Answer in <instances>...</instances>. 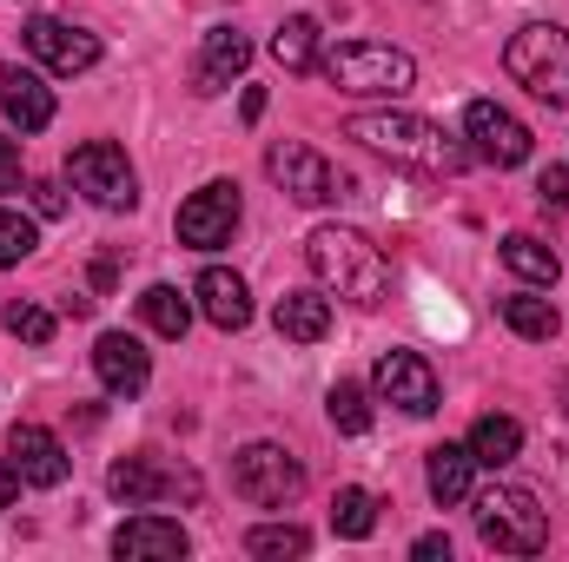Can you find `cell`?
Here are the masks:
<instances>
[{
	"label": "cell",
	"instance_id": "obj_18",
	"mask_svg": "<svg viewBox=\"0 0 569 562\" xmlns=\"http://www.w3.org/2000/svg\"><path fill=\"white\" fill-rule=\"evenodd\" d=\"M192 298H199V311L219 324V331H246L252 324V291L239 272H226V265H206L199 284H192Z\"/></svg>",
	"mask_w": 569,
	"mask_h": 562
},
{
	"label": "cell",
	"instance_id": "obj_36",
	"mask_svg": "<svg viewBox=\"0 0 569 562\" xmlns=\"http://www.w3.org/2000/svg\"><path fill=\"white\" fill-rule=\"evenodd\" d=\"M13 496H20V470H13V463H7V456H0V510H7V503H13Z\"/></svg>",
	"mask_w": 569,
	"mask_h": 562
},
{
	"label": "cell",
	"instance_id": "obj_12",
	"mask_svg": "<svg viewBox=\"0 0 569 562\" xmlns=\"http://www.w3.org/2000/svg\"><path fill=\"white\" fill-rule=\"evenodd\" d=\"M7 450H13L7 463H13L20 483H33V490H60L67 470H73V463H67V443H60L47 423H13V430H7Z\"/></svg>",
	"mask_w": 569,
	"mask_h": 562
},
{
	"label": "cell",
	"instance_id": "obj_4",
	"mask_svg": "<svg viewBox=\"0 0 569 562\" xmlns=\"http://www.w3.org/2000/svg\"><path fill=\"white\" fill-rule=\"evenodd\" d=\"M470 510H477L483 550H497V556H537L550 543V510L523 483H497V490L470 496Z\"/></svg>",
	"mask_w": 569,
	"mask_h": 562
},
{
	"label": "cell",
	"instance_id": "obj_19",
	"mask_svg": "<svg viewBox=\"0 0 569 562\" xmlns=\"http://www.w3.org/2000/svg\"><path fill=\"white\" fill-rule=\"evenodd\" d=\"M425 483L443 510L470 503V496H477V456H470V443H437L430 463H425Z\"/></svg>",
	"mask_w": 569,
	"mask_h": 562
},
{
	"label": "cell",
	"instance_id": "obj_35",
	"mask_svg": "<svg viewBox=\"0 0 569 562\" xmlns=\"http://www.w3.org/2000/svg\"><path fill=\"white\" fill-rule=\"evenodd\" d=\"M411 556H425V562H450V536H418V543H411Z\"/></svg>",
	"mask_w": 569,
	"mask_h": 562
},
{
	"label": "cell",
	"instance_id": "obj_30",
	"mask_svg": "<svg viewBox=\"0 0 569 562\" xmlns=\"http://www.w3.org/2000/svg\"><path fill=\"white\" fill-rule=\"evenodd\" d=\"M0 324H7L20 344H53V311H47V304H27V298H13V304L0 311Z\"/></svg>",
	"mask_w": 569,
	"mask_h": 562
},
{
	"label": "cell",
	"instance_id": "obj_3",
	"mask_svg": "<svg viewBox=\"0 0 569 562\" xmlns=\"http://www.w3.org/2000/svg\"><path fill=\"white\" fill-rule=\"evenodd\" d=\"M318 73L338 93H365V100H405L418 87V60L398 47H378V40H345V47L318 53Z\"/></svg>",
	"mask_w": 569,
	"mask_h": 562
},
{
	"label": "cell",
	"instance_id": "obj_29",
	"mask_svg": "<svg viewBox=\"0 0 569 562\" xmlns=\"http://www.w3.org/2000/svg\"><path fill=\"white\" fill-rule=\"evenodd\" d=\"M246 550H252V556H266V562L305 556V550H311V530H298V523H259V530L246 536Z\"/></svg>",
	"mask_w": 569,
	"mask_h": 562
},
{
	"label": "cell",
	"instance_id": "obj_15",
	"mask_svg": "<svg viewBox=\"0 0 569 562\" xmlns=\"http://www.w3.org/2000/svg\"><path fill=\"white\" fill-rule=\"evenodd\" d=\"M93 371H100V384L113 398H140L146 384H152V358L140 351V338H127V331H107L93 344Z\"/></svg>",
	"mask_w": 569,
	"mask_h": 562
},
{
	"label": "cell",
	"instance_id": "obj_34",
	"mask_svg": "<svg viewBox=\"0 0 569 562\" xmlns=\"http://www.w3.org/2000/svg\"><path fill=\"white\" fill-rule=\"evenodd\" d=\"M0 192H20V140L0 133Z\"/></svg>",
	"mask_w": 569,
	"mask_h": 562
},
{
	"label": "cell",
	"instance_id": "obj_10",
	"mask_svg": "<svg viewBox=\"0 0 569 562\" xmlns=\"http://www.w3.org/2000/svg\"><path fill=\"white\" fill-rule=\"evenodd\" d=\"M266 172H272V185L291 192L298 205H325V199H338V172H331L311 145H298V140L272 145V152H266Z\"/></svg>",
	"mask_w": 569,
	"mask_h": 562
},
{
	"label": "cell",
	"instance_id": "obj_33",
	"mask_svg": "<svg viewBox=\"0 0 569 562\" xmlns=\"http://www.w3.org/2000/svg\"><path fill=\"white\" fill-rule=\"evenodd\" d=\"M27 192H33V212H40V219H60V212H67L60 179H27Z\"/></svg>",
	"mask_w": 569,
	"mask_h": 562
},
{
	"label": "cell",
	"instance_id": "obj_2",
	"mask_svg": "<svg viewBox=\"0 0 569 562\" xmlns=\"http://www.w3.org/2000/svg\"><path fill=\"white\" fill-rule=\"evenodd\" d=\"M305 265H311V279L325 284V291L351 298L358 311L385 304V291H391V265H385V252H378L358 225H318V232L305 239Z\"/></svg>",
	"mask_w": 569,
	"mask_h": 562
},
{
	"label": "cell",
	"instance_id": "obj_7",
	"mask_svg": "<svg viewBox=\"0 0 569 562\" xmlns=\"http://www.w3.org/2000/svg\"><path fill=\"white\" fill-rule=\"evenodd\" d=\"M232 490L246 496V503H291L298 490H305V463L284 450V443H246L239 456H232Z\"/></svg>",
	"mask_w": 569,
	"mask_h": 562
},
{
	"label": "cell",
	"instance_id": "obj_8",
	"mask_svg": "<svg viewBox=\"0 0 569 562\" xmlns=\"http://www.w3.org/2000/svg\"><path fill=\"white\" fill-rule=\"evenodd\" d=\"M463 140L477 159H490V165H523L530 159V127L510 113V107H497V100H470L463 107Z\"/></svg>",
	"mask_w": 569,
	"mask_h": 562
},
{
	"label": "cell",
	"instance_id": "obj_9",
	"mask_svg": "<svg viewBox=\"0 0 569 562\" xmlns=\"http://www.w3.org/2000/svg\"><path fill=\"white\" fill-rule=\"evenodd\" d=\"M232 225H239V185H232V179H212V185H199V192L179 205V245H192V252L226 245Z\"/></svg>",
	"mask_w": 569,
	"mask_h": 562
},
{
	"label": "cell",
	"instance_id": "obj_14",
	"mask_svg": "<svg viewBox=\"0 0 569 562\" xmlns=\"http://www.w3.org/2000/svg\"><path fill=\"white\" fill-rule=\"evenodd\" d=\"M378 398L411 411V418H430L437 411V371H430L418 351H385L378 358Z\"/></svg>",
	"mask_w": 569,
	"mask_h": 562
},
{
	"label": "cell",
	"instance_id": "obj_26",
	"mask_svg": "<svg viewBox=\"0 0 569 562\" xmlns=\"http://www.w3.org/2000/svg\"><path fill=\"white\" fill-rule=\"evenodd\" d=\"M140 318L159 331V338H186V324H192V304L179 298V284H146V291H140Z\"/></svg>",
	"mask_w": 569,
	"mask_h": 562
},
{
	"label": "cell",
	"instance_id": "obj_13",
	"mask_svg": "<svg viewBox=\"0 0 569 562\" xmlns=\"http://www.w3.org/2000/svg\"><path fill=\"white\" fill-rule=\"evenodd\" d=\"M107 490L127 503V510H140V503H159V496H199V476L192 470H159L152 456H120L113 470H107Z\"/></svg>",
	"mask_w": 569,
	"mask_h": 562
},
{
	"label": "cell",
	"instance_id": "obj_32",
	"mask_svg": "<svg viewBox=\"0 0 569 562\" xmlns=\"http://www.w3.org/2000/svg\"><path fill=\"white\" fill-rule=\"evenodd\" d=\"M537 199H543L550 212H569V165H543V172H537Z\"/></svg>",
	"mask_w": 569,
	"mask_h": 562
},
{
	"label": "cell",
	"instance_id": "obj_6",
	"mask_svg": "<svg viewBox=\"0 0 569 562\" xmlns=\"http://www.w3.org/2000/svg\"><path fill=\"white\" fill-rule=\"evenodd\" d=\"M67 179L100 205V212H133L140 205V179H133V159L113 140H87L67 152Z\"/></svg>",
	"mask_w": 569,
	"mask_h": 562
},
{
	"label": "cell",
	"instance_id": "obj_24",
	"mask_svg": "<svg viewBox=\"0 0 569 562\" xmlns=\"http://www.w3.org/2000/svg\"><path fill=\"white\" fill-rule=\"evenodd\" d=\"M497 311H503V324H510L517 338H530V344H550V338H557V324H563V318H557V304H550V298H530V291H510Z\"/></svg>",
	"mask_w": 569,
	"mask_h": 562
},
{
	"label": "cell",
	"instance_id": "obj_11",
	"mask_svg": "<svg viewBox=\"0 0 569 562\" xmlns=\"http://www.w3.org/2000/svg\"><path fill=\"white\" fill-rule=\"evenodd\" d=\"M27 53H33L47 73H87V67H100V40H93L87 27L53 20V13L27 20Z\"/></svg>",
	"mask_w": 569,
	"mask_h": 562
},
{
	"label": "cell",
	"instance_id": "obj_5",
	"mask_svg": "<svg viewBox=\"0 0 569 562\" xmlns=\"http://www.w3.org/2000/svg\"><path fill=\"white\" fill-rule=\"evenodd\" d=\"M503 67H510V80H517L530 100L569 107V33L563 27H550V20L517 27L510 47H503Z\"/></svg>",
	"mask_w": 569,
	"mask_h": 562
},
{
	"label": "cell",
	"instance_id": "obj_17",
	"mask_svg": "<svg viewBox=\"0 0 569 562\" xmlns=\"http://www.w3.org/2000/svg\"><path fill=\"white\" fill-rule=\"evenodd\" d=\"M186 550L192 543H186V530L172 516H133V523L113 530V556L120 562H179Z\"/></svg>",
	"mask_w": 569,
	"mask_h": 562
},
{
	"label": "cell",
	"instance_id": "obj_31",
	"mask_svg": "<svg viewBox=\"0 0 569 562\" xmlns=\"http://www.w3.org/2000/svg\"><path fill=\"white\" fill-rule=\"evenodd\" d=\"M33 245H40V239H33V219H20V212L0 205V272L20 265V259H33Z\"/></svg>",
	"mask_w": 569,
	"mask_h": 562
},
{
	"label": "cell",
	"instance_id": "obj_20",
	"mask_svg": "<svg viewBox=\"0 0 569 562\" xmlns=\"http://www.w3.org/2000/svg\"><path fill=\"white\" fill-rule=\"evenodd\" d=\"M252 67V40L246 33H232V27H212L206 33V53H199V73H192V93H219L232 73H246Z\"/></svg>",
	"mask_w": 569,
	"mask_h": 562
},
{
	"label": "cell",
	"instance_id": "obj_21",
	"mask_svg": "<svg viewBox=\"0 0 569 562\" xmlns=\"http://www.w3.org/2000/svg\"><path fill=\"white\" fill-rule=\"evenodd\" d=\"M272 324L291 344H318L331 331V298L325 291H284L279 304H272Z\"/></svg>",
	"mask_w": 569,
	"mask_h": 562
},
{
	"label": "cell",
	"instance_id": "obj_1",
	"mask_svg": "<svg viewBox=\"0 0 569 562\" xmlns=\"http://www.w3.org/2000/svg\"><path fill=\"white\" fill-rule=\"evenodd\" d=\"M345 140H358L365 152L391 159V165H411V172H430V179H450L470 165V145L450 140L443 127H430L425 113H358L345 127Z\"/></svg>",
	"mask_w": 569,
	"mask_h": 562
},
{
	"label": "cell",
	"instance_id": "obj_28",
	"mask_svg": "<svg viewBox=\"0 0 569 562\" xmlns=\"http://www.w3.org/2000/svg\"><path fill=\"white\" fill-rule=\"evenodd\" d=\"M325 411H331V423H338L345 436H365V430H371V398H365V384H351V378H338V384H331Z\"/></svg>",
	"mask_w": 569,
	"mask_h": 562
},
{
	"label": "cell",
	"instance_id": "obj_27",
	"mask_svg": "<svg viewBox=\"0 0 569 562\" xmlns=\"http://www.w3.org/2000/svg\"><path fill=\"white\" fill-rule=\"evenodd\" d=\"M331 530H338V536H351V543H365V536L378 530V496H371V490H358V483H345V490L331 496Z\"/></svg>",
	"mask_w": 569,
	"mask_h": 562
},
{
	"label": "cell",
	"instance_id": "obj_22",
	"mask_svg": "<svg viewBox=\"0 0 569 562\" xmlns=\"http://www.w3.org/2000/svg\"><path fill=\"white\" fill-rule=\"evenodd\" d=\"M470 456H477V470H503V463H517V450H523V423L517 418H477L470 423Z\"/></svg>",
	"mask_w": 569,
	"mask_h": 562
},
{
	"label": "cell",
	"instance_id": "obj_25",
	"mask_svg": "<svg viewBox=\"0 0 569 562\" xmlns=\"http://www.w3.org/2000/svg\"><path fill=\"white\" fill-rule=\"evenodd\" d=\"M318 53H325V47H318V20H311V13H291L279 33H272V60H279L284 73H311Z\"/></svg>",
	"mask_w": 569,
	"mask_h": 562
},
{
	"label": "cell",
	"instance_id": "obj_16",
	"mask_svg": "<svg viewBox=\"0 0 569 562\" xmlns=\"http://www.w3.org/2000/svg\"><path fill=\"white\" fill-rule=\"evenodd\" d=\"M0 113L20 127V133H47L53 127V93H47V80L33 73V67H0Z\"/></svg>",
	"mask_w": 569,
	"mask_h": 562
},
{
	"label": "cell",
	"instance_id": "obj_23",
	"mask_svg": "<svg viewBox=\"0 0 569 562\" xmlns=\"http://www.w3.org/2000/svg\"><path fill=\"white\" fill-rule=\"evenodd\" d=\"M503 265H510L523 284H543V291L563 279V259H557L537 232H510V239H503Z\"/></svg>",
	"mask_w": 569,
	"mask_h": 562
}]
</instances>
